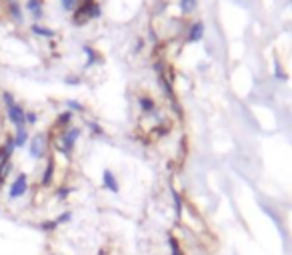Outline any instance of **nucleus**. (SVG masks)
Masks as SVG:
<instances>
[{"label": "nucleus", "mask_w": 292, "mask_h": 255, "mask_svg": "<svg viewBox=\"0 0 292 255\" xmlns=\"http://www.w3.org/2000/svg\"><path fill=\"white\" fill-rule=\"evenodd\" d=\"M72 219V211H64L62 215H58L54 221H56V226H60V223H68Z\"/></svg>", "instance_id": "obj_16"}, {"label": "nucleus", "mask_w": 292, "mask_h": 255, "mask_svg": "<svg viewBox=\"0 0 292 255\" xmlns=\"http://www.w3.org/2000/svg\"><path fill=\"white\" fill-rule=\"evenodd\" d=\"M0 4H2V0H0Z\"/></svg>", "instance_id": "obj_24"}, {"label": "nucleus", "mask_w": 292, "mask_h": 255, "mask_svg": "<svg viewBox=\"0 0 292 255\" xmlns=\"http://www.w3.org/2000/svg\"><path fill=\"white\" fill-rule=\"evenodd\" d=\"M24 8L32 14V18H34L36 22H38V20L42 18V14H44V2H42V0H26Z\"/></svg>", "instance_id": "obj_6"}, {"label": "nucleus", "mask_w": 292, "mask_h": 255, "mask_svg": "<svg viewBox=\"0 0 292 255\" xmlns=\"http://www.w3.org/2000/svg\"><path fill=\"white\" fill-rule=\"evenodd\" d=\"M6 110V118L14 128H26V110L22 108V104L14 102L12 106L4 108Z\"/></svg>", "instance_id": "obj_2"}, {"label": "nucleus", "mask_w": 292, "mask_h": 255, "mask_svg": "<svg viewBox=\"0 0 292 255\" xmlns=\"http://www.w3.org/2000/svg\"><path fill=\"white\" fill-rule=\"evenodd\" d=\"M12 138H14V146H16V148H24V146L28 144V140H30V136H28V130H26V128H16Z\"/></svg>", "instance_id": "obj_7"}, {"label": "nucleus", "mask_w": 292, "mask_h": 255, "mask_svg": "<svg viewBox=\"0 0 292 255\" xmlns=\"http://www.w3.org/2000/svg\"><path fill=\"white\" fill-rule=\"evenodd\" d=\"M52 176H54V159H48V164H46V170H44V174H42V187H46V185H50L52 183Z\"/></svg>", "instance_id": "obj_10"}, {"label": "nucleus", "mask_w": 292, "mask_h": 255, "mask_svg": "<svg viewBox=\"0 0 292 255\" xmlns=\"http://www.w3.org/2000/svg\"><path fill=\"white\" fill-rule=\"evenodd\" d=\"M78 138H80V130H78V128H68V130L62 134V138H60V152L70 153Z\"/></svg>", "instance_id": "obj_4"}, {"label": "nucleus", "mask_w": 292, "mask_h": 255, "mask_svg": "<svg viewBox=\"0 0 292 255\" xmlns=\"http://www.w3.org/2000/svg\"><path fill=\"white\" fill-rule=\"evenodd\" d=\"M180 8L184 14H190L196 8V0H180Z\"/></svg>", "instance_id": "obj_14"}, {"label": "nucleus", "mask_w": 292, "mask_h": 255, "mask_svg": "<svg viewBox=\"0 0 292 255\" xmlns=\"http://www.w3.org/2000/svg\"><path fill=\"white\" fill-rule=\"evenodd\" d=\"M4 162H8V159H4L2 155H0V170H2V164H4Z\"/></svg>", "instance_id": "obj_23"}, {"label": "nucleus", "mask_w": 292, "mask_h": 255, "mask_svg": "<svg viewBox=\"0 0 292 255\" xmlns=\"http://www.w3.org/2000/svg\"><path fill=\"white\" fill-rule=\"evenodd\" d=\"M102 185L106 189H110V191H118V181H116V178H114V174L110 170L102 172Z\"/></svg>", "instance_id": "obj_8"}, {"label": "nucleus", "mask_w": 292, "mask_h": 255, "mask_svg": "<svg viewBox=\"0 0 292 255\" xmlns=\"http://www.w3.org/2000/svg\"><path fill=\"white\" fill-rule=\"evenodd\" d=\"M4 4H6V14H8V18L14 20L16 24H22L24 16H22V6H20L18 0H8V2H4Z\"/></svg>", "instance_id": "obj_5"}, {"label": "nucleus", "mask_w": 292, "mask_h": 255, "mask_svg": "<svg viewBox=\"0 0 292 255\" xmlns=\"http://www.w3.org/2000/svg\"><path fill=\"white\" fill-rule=\"evenodd\" d=\"M0 96H2V98H0V100H2L4 108L12 106V104L16 102V98H14V94H12V92H8V90H2V94H0Z\"/></svg>", "instance_id": "obj_12"}, {"label": "nucleus", "mask_w": 292, "mask_h": 255, "mask_svg": "<svg viewBox=\"0 0 292 255\" xmlns=\"http://www.w3.org/2000/svg\"><path fill=\"white\" fill-rule=\"evenodd\" d=\"M66 106H68L70 112H74V110H76V112H82V110H84V106H82L80 102H76V100H68Z\"/></svg>", "instance_id": "obj_18"}, {"label": "nucleus", "mask_w": 292, "mask_h": 255, "mask_svg": "<svg viewBox=\"0 0 292 255\" xmlns=\"http://www.w3.org/2000/svg\"><path fill=\"white\" fill-rule=\"evenodd\" d=\"M58 226H56V221H44V223H40V230H44V231H54Z\"/></svg>", "instance_id": "obj_19"}, {"label": "nucleus", "mask_w": 292, "mask_h": 255, "mask_svg": "<svg viewBox=\"0 0 292 255\" xmlns=\"http://www.w3.org/2000/svg\"><path fill=\"white\" fill-rule=\"evenodd\" d=\"M202 34H204V24H202V22H196V24L192 26V30H190L188 40H190V42H196V40L202 38Z\"/></svg>", "instance_id": "obj_11"}, {"label": "nucleus", "mask_w": 292, "mask_h": 255, "mask_svg": "<svg viewBox=\"0 0 292 255\" xmlns=\"http://www.w3.org/2000/svg\"><path fill=\"white\" fill-rule=\"evenodd\" d=\"M26 191H28V176L22 172L14 178V181L8 187V200H20Z\"/></svg>", "instance_id": "obj_1"}, {"label": "nucleus", "mask_w": 292, "mask_h": 255, "mask_svg": "<svg viewBox=\"0 0 292 255\" xmlns=\"http://www.w3.org/2000/svg\"><path fill=\"white\" fill-rule=\"evenodd\" d=\"M72 116H74V114H72L70 110H68V112H62L60 116H58V120H56V124H58V126H68V124L72 122Z\"/></svg>", "instance_id": "obj_13"}, {"label": "nucleus", "mask_w": 292, "mask_h": 255, "mask_svg": "<svg viewBox=\"0 0 292 255\" xmlns=\"http://www.w3.org/2000/svg\"><path fill=\"white\" fill-rule=\"evenodd\" d=\"M30 32H32V34H36V36H42V38H54V34H56V32H54L52 28L40 26L38 22H34V24L30 26Z\"/></svg>", "instance_id": "obj_9"}, {"label": "nucleus", "mask_w": 292, "mask_h": 255, "mask_svg": "<svg viewBox=\"0 0 292 255\" xmlns=\"http://www.w3.org/2000/svg\"><path fill=\"white\" fill-rule=\"evenodd\" d=\"M66 82H68V84H72V86L80 84V80H78V78H74V76H72V78H66Z\"/></svg>", "instance_id": "obj_22"}, {"label": "nucleus", "mask_w": 292, "mask_h": 255, "mask_svg": "<svg viewBox=\"0 0 292 255\" xmlns=\"http://www.w3.org/2000/svg\"><path fill=\"white\" fill-rule=\"evenodd\" d=\"M76 2H78V0H60V6H62V10L72 12L76 8Z\"/></svg>", "instance_id": "obj_15"}, {"label": "nucleus", "mask_w": 292, "mask_h": 255, "mask_svg": "<svg viewBox=\"0 0 292 255\" xmlns=\"http://www.w3.org/2000/svg\"><path fill=\"white\" fill-rule=\"evenodd\" d=\"M84 52H86V56H88V62H86V66H92V64H94V60H96V54H94V50H92L90 46H84Z\"/></svg>", "instance_id": "obj_17"}, {"label": "nucleus", "mask_w": 292, "mask_h": 255, "mask_svg": "<svg viewBox=\"0 0 292 255\" xmlns=\"http://www.w3.org/2000/svg\"><path fill=\"white\" fill-rule=\"evenodd\" d=\"M46 136L44 134H36L34 138H30V146H28V153L34 159H40L46 155Z\"/></svg>", "instance_id": "obj_3"}, {"label": "nucleus", "mask_w": 292, "mask_h": 255, "mask_svg": "<svg viewBox=\"0 0 292 255\" xmlns=\"http://www.w3.org/2000/svg\"><path fill=\"white\" fill-rule=\"evenodd\" d=\"M140 106L148 112V110H152L154 108V104H152V100H146V98H140Z\"/></svg>", "instance_id": "obj_21"}, {"label": "nucleus", "mask_w": 292, "mask_h": 255, "mask_svg": "<svg viewBox=\"0 0 292 255\" xmlns=\"http://www.w3.org/2000/svg\"><path fill=\"white\" fill-rule=\"evenodd\" d=\"M36 120H38L36 112H26V126H34Z\"/></svg>", "instance_id": "obj_20"}]
</instances>
